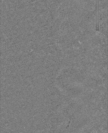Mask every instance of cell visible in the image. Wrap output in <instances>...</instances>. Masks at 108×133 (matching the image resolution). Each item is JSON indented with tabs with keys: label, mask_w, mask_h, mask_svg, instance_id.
<instances>
[{
	"label": "cell",
	"mask_w": 108,
	"mask_h": 133,
	"mask_svg": "<svg viewBox=\"0 0 108 133\" xmlns=\"http://www.w3.org/2000/svg\"><path fill=\"white\" fill-rule=\"evenodd\" d=\"M96 29L97 31H98L99 29L98 3L96 2Z\"/></svg>",
	"instance_id": "obj_1"
}]
</instances>
